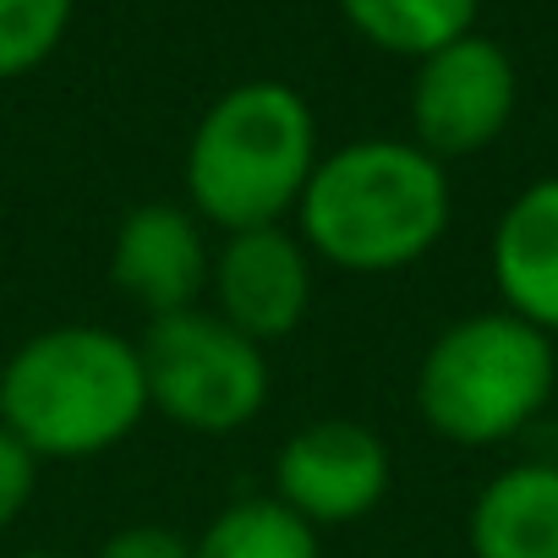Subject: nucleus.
Instances as JSON below:
<instances>
[{
    "label": "nucleus",
    "instance_id": "9d476101",
    "mask_svg": "<svg viewBox=\"0 0 558 558\" xmlns=\"http://www.w3.org/2000/svg\"><path fill=\"white\" fill-rule=\"evenodd\" d=\"M498 307L558 340V175L514 192L487 241Z\"/></svg>",
    "mask_w": 558,
    "mask_h": 558
},
{
    "label": "nucleus",
    "instance_id": "423d86ee",
    "mask_svg": "<svg viewBox=\"0 0 558 558\" xmlns=\"http://www.w3.org/2000/svg\"><path fill=\"white\" fill-rule=\"evenodd\" d=\"M520 105V72L509 50L487 34H465L427 61H416L411 77V143L433 159H471L493 148Z\"/></svg>",
    "mask_w": 558,
    "mask_h": 558
},
{
    "label": "nucleus",
    "instance_id": "6e6552de",
    "mask_svg": "<svg viewBox=\"0 0 558 558\" xmlns=\"http://www.w3.org/2000/svg\"><path fill=\"white\" fill-rule=\"evenodd\" d=\"M208 313H219L263 351L296 335L313 313V252L296 235V225H257L219 235L208 274Z\"/></svg>",
    "mask_w": 558,
    "mask_h": 558
},
{
    "label": "nucleus",
    "instance_id": "9b49d317",
    "mask_svg": "<svg viewBox=\"0 0 558 558\" xmlns=\"http://www.w3.org/2000/svg\"><path fill=\"white\" fill-rule=\"evenodd\" d=\"M471 558H558V460H514L465 509Z\"/></svg>",
    "mask_w": 558,
    "mask_h": 558
},
{
    "label": "nucleus",
    "instance_id": "39448f33",
    "mask_svg": "<svg viewBox=\"0 0 558 558\" xmlns=\"http://www.w3.org/2000/svg\"><path fill=\"white\" fill-rule=\"evenodd\" d=\"M137 351H143V378H148V411H159L181 433L230 438L252 427L268 405V389H274L268 351L208 307L148 318V335L137 340Z\"/></svg>",
    "mask_w": 558,
    "mask_h": 558
},
{
    "label": "nucleus",
    "instance_id": "f3484780",
    "mask_svg": "<svg viewBox=\"0 0 558 558\" xmlns=\"http://www.w3.org/2000/svg\"><path fill=\"white\" fill-rule=\"evenodd\" d=\"M12 558H72V553H45V547H34V553H12Z\"/></svg>",
    "mask_w": 558,
    "mask_h": 558
},
{
    "label": "nucleus",
    "instance_id": "1a4fd4ad",
    "mask_svg": "<svg viewBox=\"0 0 558 558\" xmlns=\"http://www.w3.org/2000/svg\"><path fill=\"white\" fill-rule=\"evenodd\" d=\"M208 274H214V241L186 203L154 197L121 214L110 235V286L126 302H137L148 318L203 307Z\"/></svg>",
    "mask_w": 558,
    "mask_h": 558
},
{
    "label": "nucleus",
    "instance_id": "f8f14e48",
    "mask_svg": "<svg viewBox=\"0 0 558 558\" xmlns=\"http://www.w3.org/2000/svg\"><path fill=\"white\" fill-rule=\"evenodd\" d=\"M335 7L373 50L427 61L433 50L476 34L482 0H335Z\"/></svg>",
    "mask_w": 558,
    "mask_h": 558
},
{
    "label": "nucleus",
    "instance_id": "f257e3e1",
    "mask_svg": "<svg viewBox=\"0 0 558 558\" xmlns=\"http://www.w3.org/2000/svg\"><path fill=\"white\" fill-rule=\"evenodd\" d=\"M449 219L454 186L444 159L411 137H356L318 159L296 208V235L313 263L378 279L433 257Z\"/></svg>",
    "mask_w": 558,
    "mask_h": 558
},
{
    "label": "nucleus",
    "instance_id": "dca6fc26",
    "mask_svg": "<svg viewBox=\"0 0 558 558\" xmlns=\"http://www.w3.org/2000/svg\"><path fill=\"white\" fill-rule=\"evenodd\" d=\"M94 558H192V536H181L170 525H154V520H137V525L110 531Z\"/></svg>",
    "mask_w": 558,
    "mask_h": 558
},
{
    "label": "nucleus",
    "instance_id": "f03ea898",
    "mask_svg": "<svg viewBox=\"0 0 558 558\" xmlns=\"http://www.w3.org/2000/svg\"><path fill=\"white\" fill-rule=\"evenodd\" d=\"M148 416L143 351L105 324H56L0 362V422L39 460L121 449Z\"/></svg>",
    "mask_w": 558,
    "mask_h": 558
},
{
    "label": "nucleus",
    "instance_id": "2eb2a0df",
    "mask_svg": "<svg viewBox=\"0 0 558 558\" xmlns=\"http://www.w3.org/2000/svg\"><path fill=\"white\" fill-rule=\"evenodd\" d=\"M39 454L0 422V531H12L17 520H23V509L34 504V493H39Z\"/></svg>",
    "mask_w": 558,
    "mask_h": 558
},
{
    "label": "nucleus",
    "instance_id": "4468645a",
    "mask_svg": "<svg viewBox=\"0 0 558 558\" xmlns=\"http://www.w3.org/2000/svg\"><path fill=\"white\" fill-rule=\"evenodd\" d=\"M72 12L77 0H0V83L39 72L61 50Z\"/></svg>",
    "mask_w": 558,
    "mask_h": 558
},
{
    "label": "nucleus",
    "instance_id": "20e7f679",
    "mask_svg": "<svg viewBox=\"0 0 558 558\" xmlns=\"http://www.w3.org/2000/svg\"><path fill=\"white\" fill-rule=\"evenodd\" d=\"M558 389V345L536 324L487 307L433 335L416 362V416L454 449L520 438Z\"/></svg>",
    "mask_w": 558,
    "mask_h": 558
},
{
    "label": "nucleus",
    "instance_id": "0eeeda50",
    "mask_svg": "<svg viewBox=\"0 0 558 558\" xmlns=\"http://www.w3.org/2000/svg\"><path fill=\"white\" fill-rule=\"evenodd\" d=\"M395 482V454L378 427L351 416H324L296 427L274 454V498L313 531L367 520Z\"/></svg>",
    "mask_w": 558,
    "mask_h": 558
},
{
    "label": "nucleus",
    "instance_id": "7ed1b4c3",
    "mask_svg": "<svg viewBox=\"0 0 558 558\" xmlns=\"http://www.w3.org/2000/svg\"><path fill=\"white\" fill-rule=\"evenodd\" d=\"M318 159V116L291 83H235L192 126L186 208L219 235L291 225Z\"/></svg>",
    "mask_w": 558,
    "mask_h": 558
},
{
    "label": "nucleus",
    "instance_id": "ddd939ff",
    "mask_svg": "<svg viewBox=\"0 0 558 558\" xmlns=\"http://www.w3.org/2000/svg\"><path fill=\"white\" fill-rule=\"evenodd\" d=\"M192 558H324V531L291 514L274 493L225 504L203 536H192Z\"/></svg>",
    "mask_w": 558,
    "mask_h": 558
}]
</instances>
